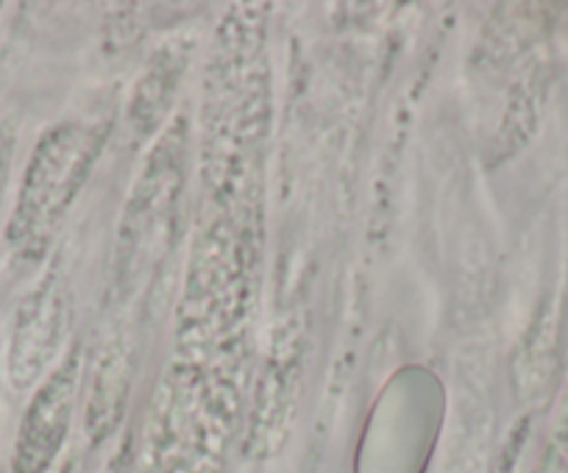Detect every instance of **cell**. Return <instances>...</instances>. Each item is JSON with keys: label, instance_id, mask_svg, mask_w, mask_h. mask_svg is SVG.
<instances>
[{"label": "cell", "instance_id": "cell-1", "mask_svg": "<svg viewBox=\"0 0 568 473\" xmlns=\"http://www.w3.org/2000/svg\"><path fill=\"white\" fill-rule=\"evenodd\" d=\"M73 382H75V360H68L62 371L53 373L51 382L42 388L26 415L23 432L18 443V473H45L48 465L57 456L68 432L70 407H73Z\"/></svg>", "mask_w": 568, "mask_h": 473}]
</instances>
